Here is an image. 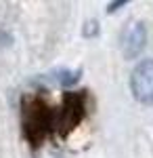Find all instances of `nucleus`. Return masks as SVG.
Segmentation results:
<instances>
[{"instance_id":"f257e3e1","label":"nucleus","mask_w":153,"mask_h":158,"mask_svg":"<svg viewBox=\"0 0 153 158\" xmlns=\"http://www.w3.org/2000/svg\"><path fill=\"white\" fill-rule=\"evenodd\" d=\"M132 97L143 106H153V59H141L130 74Z\"/></svg>"},{"instance_id":"20e7f679","label":"nucleus","mask_w":153,"mask_h":158,"mask_svg":"<svg viewBox=\"0 0 153 158\" xmlns=\"http://www.w3.org/2000/svg\"><path fill=\"white\" fill-rule=\"evenodd\" d=\"M80 70H76V72H71V70H61L57 72L55 76H50V80H55L59 86H71L73 82H78V78H80Z\"/></svg>"},{"instance_id":"423d86ee","label":"nucleus","mask_w":153,"mask_h":158,"mask_svg":"<svg viewBox=\"0 0 153 158\" xmlns=\"http://www.w3.org/2000/svg\"><path fill=\"white\" fill-rule=\"evenodd\" d=\"M126 4V0H120V2H111L109 4V9H107V13H113V11H118L120 6H124Z\"/></svg>"},{"instance_id":"39448f33","label":"nucleus","mask_w":153,"mask_h":158,"mask_svg":"<svg viewBox=\"0 0 153 158\" xmlns=\"http://www.w3.org/2000/svg\"><path fill=\"white\" fill-rule=\"evenodd\" d=\"M96 32H99V27H96V21H88V23L84 25V30H82L84 36H94Z\"/></svg>"},{"instance_id":"7ed1b4c3","label":"nucleus","mask_w":153,"mask_h":158,"mask_svg":"<svg viewBox=\"0 0 153 158\" xmlns=\"http://www.w3.org/2000/svg\"><path fill=\"white\" fill-rule=\"evenodd\" d=\"M84 116V97L78 93H67L63 99V110L57 116V124L63 127L65 131L73 129Z\"/></svg>"},{"instance_id":"f03ea898","label":"nucleus","mask_w":153,"mask_h":158,"mask_svg":"<svg viewBox=\"0 0 153 158\" xmlns=\"http://www.w3.org/2000/svg\"><path fill=\"white\" fill-rule=\"evenodd\" d=\"M147 44V27L143 21H130L122 32V53L126 59H136Z\"/></svg>"}]
</instances>
